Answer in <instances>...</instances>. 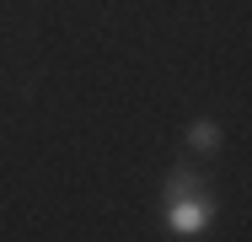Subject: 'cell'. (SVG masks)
Instances as JSON below:
<instances>
[{
  "mask_svg": "<svg viewBox=\"0 0 252 242\" xmlns=\"http://www.w3.org/2000/svg\"><path fill=\"white\" fill-rule=\"evenodd\" d=\"M209 215H215V199L209 194H183V199H166V232L172 237H193L209 226Z\"/></svg>",
  "mask_w": 252,
  "mask_h": 242,
  "instance_id": "6da1fadb",
  "label": "cell"
},
{
  "mask_svg": "<svg viewBox=\"0 0 252 242\" xmlns=\"http://www.w3.org/2000/svg\"><path fill=\"white\" fill-rule=\"evenodd\" d=\"M220 140H225V135H220L215 119H193V124H188V145H193V151H220Z\"/></svg>",
  "mask_w": 252,
  "mask_h": 242,
  "instance_id": "7a4b0ae2",
  "label": "cell"
},
{
  "mask_svg": "<svg viewBox=\"0 0 252 242\" xmlns=\"http://www.w3.org/2000/svg\"><path fill=\"white\" fill-rule=\"evenodd\" d=\"M204 183H199V172L193 167H177L172 178H166V199H183V194H199Z\"/></svg>",
  "mask_w": 252,
  "mask_h": 242,
  "instance_id": "3957f363",
  "label": "cell"
}]
</instances>
